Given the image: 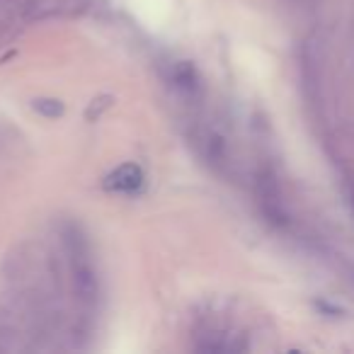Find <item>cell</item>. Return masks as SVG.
Segmentation results:
<instances>
[{
  "label": "cell",
  "instance_id": "obj_1",
  "mask_svg": "<svg viewBox=\"0 0 354 354\" xmlns=\"http://www.w3.org/2000/svg\"><path fill=\"white\" fill-rule=\"evenodd\" d=\"M64 245L71 257V274H73L75 296L83 306H95L100 296V281L93 262H90V245L85 236L75 226H66Z\"/></svg>",
  "mask_w": 354,
  "mask_h": 354
},
{
  "label": "cell",
  "instance_id": "obj_2",
  "mask_svg": "<svg viewBox=\"0 0 354 354\" xmlns=\"http://www.w3.org/2000/svg\"><path fill=\"white\" fill-rule=\"evenodd\" d=\"M143 185V170L136 162H124V165L114 167L107 177H104L102 187L107 192H117V194H131L136 192Z\"/></svg>",
  "mask_w": 354,
  "mask_h": 354
},
{
  "label": "cell",
  "instance_id": "obj_3",
  "mask_svg": "<svg viewBox=\"0 0 354 354\" xmlns=\"http://www.w3.org/2000/svg\"><path fill=\"white\" fill-rule=\"evenodd\" d=\"M257 197H260L262 209H265V214L272 221H281V218H284L279 187H277V180L270 172H260V175H257Z\"/></svg>",
  "mask_w": 354,
  "mask_h": 354
},
{
  "label": "cell",
  "instance_id": "obj_4",
  "mask_svg": "<svg viewBox=\"0 0 354 354\" xmlns=\"http://www.w3.org/2000/svg\"><path fill=\"white\" fill-rule=\"evenodd\" d=\"M172 80H175L177 88L187 90V93H194L199 88V75L197 68H194L189 61H180V64L172 68Z\"/></svg>",
  "mask_w": 354,
  "mask_h": 354
},
{
  "label": "cell",
  "instance_id": "obj_5",
  "mask_svg": "<svg viewBox=\"0 0 354 354\" xmlns=\"http://www.w3.org/2000/svg\"><path fill=\"white\" fill-rule=\"evenodd\" d=\"M32 109L44 119H59L66 114V104L56 97H35L32 100Z\"/></svg>",
  "mask_w": 354,
  "mask_h": 354
},
{
  "label": "cell",
  "instance_id": "obj_6",
  "mask_svg": "<svg viewBox=\"0 0 354 354\" xmlns=\"http://www.w3.org/2000/svg\"><path fill=\"white\" fill-rule=\"evenodd\" d=\"M112 104H114L112 95H100V97H95L93 102H90V107L85 109V119H88V122H97Z\"/></svg>",
  "mask_w": 354,
  "mask_h": 354
}]
</instances>
